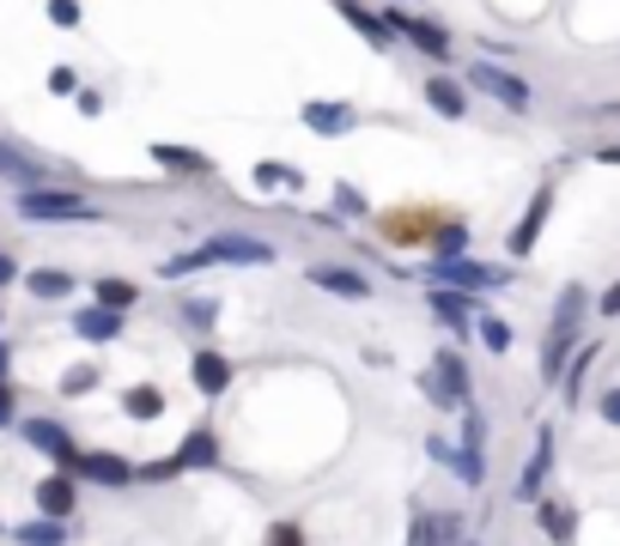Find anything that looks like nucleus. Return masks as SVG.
Instances as JSON below:
<instances>
[{
	"label": "nucleus",
	"instance_id": "7",
	"mask_svg": "<svg viewBox=\"0 0 620 546\" xmlns=\"http://www.w3.org/2000/svg\"><path fill=\"white\" fill-rule=\"evenodd\" d=\"M74 480H86V486H134V462L128 455H116V450H80V462H74Z\"/></svg>",
	"mask_w": 620,
	"mask_h": 546
},
{
	"label": "nucleus",
	"instance_id": "21",
	"mask_svg": "<svg viewBox=\"0 0 620 546\" xmlns=\"http://www.w3.org/2000/svg\"><path fill=\"white\" fill-rule=\"evenodd\" d=\"M341 19H347V25H353L359 37H365V43H377V49H390V43H396V31H390V19H383V13H365L359 0H341Z\"/></svg>",
	"mask_w": 620,
	"mask_h": 546
},
{
	"label": "nucleus",
	"instance_id": "43",
	"mask_svg": "<svg viewBox=\"0 0 620 546\" xmlns=\"http://www.w3.org/2000/svg\"><path fill=\"white\" fill-rule=\"evenodd\" d=\"M7 364H13V346H7V340H0V383H7Z\"/></svg>",
	"mask_w": 620,
	"mask_h": 546
},
{
	"label": "nucleus",
	"instance_id": "18",
	"mask_svg": "<svg viewBox=\"0 0 620 546\" xmlns=\"http://www.w3.org/2000/svg\"><path fill=\"white\" fill-rule=\"evenodd\" d=\"M304 128L323 134V140H341V134H353V110H347V104H323V98H311V104H304Z\"/></svg>",
	"mask_w": 620,
	"mask_h": 546
},
{
	"label": "nucleus",
	"instance_id": "19",
	"mask_svg": "<svg viewBox=\"0 0 620 546\" xmlns=\"http://www.w3.org/2000/svg\"><path fill=\"white\" fill-rule=\"evenodd\" d=\"M432 310L444 316L456 334H475V322L487 316V310H475V298H469V292H444V286H432Z\"/></svg>",
	"mask_w": 620,
	"mask_h": 546
},
{
	"label": "nucleus",
	"instance_id": "40",
	"mask_svg": "<svg viewBox=\"0 0 620 546\" xmlns=\"http://www.w3.org/2000/svg\"><path fill=\"white\" fill-rule=\"evenodd\" d=\"M596 310H602V316H620V286H608V292H602V304H596Z\"/></svg>",
	"mask_w": 620,
	"mask_h": 546
},
{
	"label": "nucleus",
	"instance_id": "36",
	"mask_svg": "<svg viewBox=\"0 0 620 546\" xmlns=\"http://www.w3.org/2000/svg\"><path fill=\"white\" fill-rule=\"evenodd\" d=\"M49 91H55V98H67V91H80V73H74V67H55V73H49Z\"/></svg>",
	"mask_w": 620,
	"mask_h": 546
},
{
	"label": "nucleus",
	"instance_id": "8",
	"mask_svg": "<svg viewBox=\"0 0 620 546\" xmlns=\"http://www.w3.org/2000/svg\"><path fill=\"white\" fill-rule=\"evenodd\" d=\"M469 86H475V91H487L493 104H505V110H529V86L511 73V67L475 61V67H469Z\"/></svg>",
	"mask_w": 620,
	"mask_h": 546
},
{
	"label": "nucleus",
	"instance_id": "6",
	"mask_svg": "<svg viewBox=\"0 0 620 546\" xmlns=\"http://www.w3.org/2000/svg\"><path fill=\"white\" fill-rule=\"evenodd\" d=\"M19 431H25L31 450H43L61 474L74 468V462H80V443H74V431H67L61 419H19Z\"/></svg>",
	"mask_w": 620,
	"mask_h": 546
},
{
	"label": "nucleus",
	"instance_id": "13",
	"mask_svg": "<svg viewBox=\"0 0 620 546\" xmlns=\"http://www.w3.org/2000/svg\"><path fill=\"white\" fill-rule=\"evenodd\" d=\"M548 213H554V182H541L536 201L523 207V219H517V231H511V255H529V249H536V237H541V225H548Z\"/></svg>",
	"mask_w": 620,
	"mask_h": 546
},
{
	"label": "nucleus",
	"instance_id": "4",
	"mask_svg": "<svg viewBox=\"0 0 620 546\" xmlns=\"http://www.w3.org/2000/svg\"><path fill=\"white\" fill-rule=\"evenodd\" d=\"M426 280H432V286H444V292H469V298H475V292H499L511 273L493 268V261H432V273H426Z\"/></svg>",
	"mask_w": 620,
	"mask_h": 546
},
{
	"label": "nucleus",
	"instance_id": "23",
	"mask_svg": "<svg viewBox=\"0 0 620 546\" xmlns=\"http://www.w3.org/2000/svg\"><path fill=\"white\" fill-rule=\"evenodd\" d=\"M74 334H80V340H116L122 334V316L104 310V304H92V310L74 316Z\"/></svg>",
	"mask_w": 620,
	"mask_h": 546
},
{
	"label": "nucleus",
	"instance_id": "42",
	"mask_svg": "<svg viewBox=\"0 0 620 546\" xmlns=\"http://www.w3.org/2000/svg\"><path fill=\"white\" fill-rule=\"evenodd\" d=\"M596 158H602V164H620V140H608V146H596Z\"/></svg>",
	"mask_w": 620,
	"mask_h": 546
},
{
	"label": "nucleus",
	"instance_id": "28",
	"mask_svg": "<svg viewBox=\"0 0 620 546\" xmlns=\"http://www.w3.org/2000/svg\"><path fill=\"white\" fill-rule=\"evenodd\" d=\"M25 286H31V298H67V292H74V273L37 268V273H25Z\"/></svg>",
	"mask_w": 620,
	"mask_h": 546
},
{
	"label": "nucleus",
	"instance_id": "37",
	"mask_svg": "<svg viewBox=\"0 0 620 546\" xmlns=\"http://www.w3.org/2000/svg\"><path fill=\"white\" fill-rule=\"evenodd\" d=\"M49 19L55 25H80V0H49Z\"/></svg>",
	"mask_w": 620,
	"mask_h": 546
},
{
	"label": "nucleus",
	"instance_id": "31",
	"mask_svg": "<svg viewBox=\"0 0 620 546\" xmlns=\"http://www.w3.org/2000/svg\"><path fill=\"white\" fill-rule=\"evenodd\" d=\"M256 182H262V189H280V182H286V189H298V170L292 164H274V158H268V164H256Z\"/></svg>",
	"mask_w": 620,
	"mask_h": 546
},
{
	"label": "nucleus",
	"instance_id": "1",
	"mask_svg": "<svg viewBox=\"0 0 620 546\" xmlns=\"http://www.w3.org/2000/svg\"><path fill=\"white\" fill-rule=\"evenodd\" d=\"M274 261V249L262 243V237H244V231H219V237H207L201 249H189V255H171L165 261V280H183V273H195V268H268Z\"/></svg>",
	"mask_w": 620,
	"mask_h": 546
},
{
	"label": "nucleus",
	"instance_id": "9",
	"mask_svg": "<svg viewBox=\"0 0 620 546\" xmlns=\"http://www.w3.org/2000/svg\"><path fill=\"white\" fill-rule=\"evenodd\" d=\"M0 182H13L19 195H31V189H49V164H43V158H31L25 146L0 140Z\"/></svg>",
	"mask_w": 620,
	"mask_h": 546
},
{
	"label": "nucleus",
	"instance_id": "32",
	"mask_svg": "<svg viewBox=\"0 0 620 546\" xmlns=\"http://www.w3.org/2000/svg\"><path fill=\"white\" fill-rule=\"evenodd\" d=\"M481 437H487V419H481L475 401H469L462 407V450H481Z\"/></svg>",
	"mask_w": 620,
	"mask_h": 546
},
{
	"label": "nucleus",
	"instance_id": "35",
	"mask_svg": "<svg viewBox=\"0 0 620 546\" xmlns=\"http://www.w3.org/2000/svg\"><path fill=\"white\" fill-rule=\"evenodd\" d=\"M268 546H304V528L298 522H274V528H268Z\"/></svg>",
	"mask_w": 620,
	"mask_h": 546
},
{
	"label": "nucleus",
	"instance_id": "16",
	"mask_svg": "<svg viewBox=\"0 0 620 546\" xmlns=\"http://www.w3.org/2000/svg\"><path fill=\"white\" fill-rule=\"evenodd\" d=\"M311 286L335 292V298H371V280L359 268H335V261H317L311 268Z\"/></svg>",
	"mask_w": 620,
	"mask_h": 546
},
{
	"label": "nucleus",
	"instance_id": "3",
	"mask_svg": "<svg viewBox=\"0 0 620 546\" xmlns=\"http://www.w3.org/2000/svg\"><path fill=\"white\" fill-rule=\"evenodd\" d=\"M19 219H37V225H98V207L86 195H67V189H31V195H19Z\"/></svg>",
	"mask_w": 620,
	"mask_h": 546
},
{
	"label": "nucleus",
	"instance_id": "5",
	"mask_svg": "<svg viewBox=\"0 0 620 546\" xmlns=\"http://www.w3.org/2000/svg\"><path fill=\"white\" fill-rule=\"evenodd\" d=\"M420 389H426V401L432 407H469V371H462V352H438L432 359V371L420 377Z\"/></svg>",
	"mask_w": 620,
	"mask_h": 546
},
{
	"label": "nucleus",
	"instance_id": "41",
	"mask_svg": "<svg viewBox=\"0 0 620 546\" xmlns=\"http://www.w3.org/2000/svg\"><path fill=\"white\" fill-rule=\"evenodd\" d=\"M13 280H19V261H13V255H0V286H13Z\"/></svg>",
	"mask_w": 620,
	"mask_h": 546
},
{
	"label": "nucleus",
	"instance_id": "30",
	"mask_svg": "<svg viewBox=\"0 0 620 546\" xmlns=\"http://www.w3.org/2000/svg\"><path fill=\"white\" fill-rule=\"evenodd\" d=\"M481 346L487 352H511V322H505V316H481Z\"/></svg>",
	"mask_w": 620,
	"mask_h": 546
},
{
	"label": "nucleus",
	"instance_id": "2",
	"mask_svg": "<svg viewBox=\"0 0 620 546\" xmlns=\"http://www.w3.org/2000/svg\"><path fill=\"white\" fill-rule=\"evenodd\" d=\"M584 310H590V292L572 280V286L560 292V304H554V322H548V346H541V377H548V383L566 377V352L578 346V334H584Z\"/></svg>",
	"mask_w": 620,
	"mask_h": 546
},
{
	"label": "nucleus",
	"instance_id": "20",
	"mask_svg": "<svg viewBox=\"0 0 620 546\" xmlns=\"http://www.w3.org/2000/svg\"><path fill=\"white\" fill-rule=\"evenodd\" d=\"M426 104H432L444 122H462V116H469V91H462L456 79L438 73V79H426Z\"/></svg>",
	"mask_w": 620,
	"mask_h": 546
},
{
	"label": "nucleus",
	"instance_id": "29",
	"mask_svg": "<svg viewBox=\"0 0 620 546\" xmlns=\"http://www.w3.org/2000/svg\"><path fill=\"white\" fill-rule=\"evenodd\" d=\"M177 322H183V328H195V334H207V328H219V304H213V298H183Z\"/></svg>",
	"mask_w": 620,
	"mask_h": 546
},
{
	"label": "nucleus",
	"instance_id": "14",
	"mask_svg": "<svg viewBox=\"0 0 620 546\" xmlns=\"http://www.w3.org/2000/svg\"><path fill=\"white\" fill-rule=\"evenodd\" d=\"M426 450H432L438 462H444V468H450V474H456V480H462V486H475V492H481V486H487V455H481V450H450L444 437H432V443H426Z\"/></svg>",
	"mask_w": 620,
	"mask_h": 546
},
{
	"label": "nucleus",
	"instance_id": "15",
	"mask_svg": "<svg viewBox=\"0 0 620 546\" xmlns=\"http://www.w3.org/2000/svg\"><path fill=\"white\" fill-rule=\"evenodd\" d=\"M37 510L55 522H67L74 510H80V486H74V474H49V480H37Z\"/></svg>",
	"mask_w": 620,
	"mask_h": 546
},
{
	"label": "nucleus",
	"instance_id": "22",
	"mask_svg": "<svg viewBox=\"0 0 620 546\" xmlns=\"http://www.w3.org/2000/svg\"><path fill=\"white\" fill-rule=\"evenodd\" d=\"M536 522H541V534H548L554 546H572V534H578L572 504H554V498H541V504H536Z\"/></svg>",
	"mask_w": 620,
	"mask_h": 546
},
{
	"label": "nucleus",
	"instance_id": "12",
	"mask_svg": "<svg viewBox=\"0 0 620 546\" xmlns=\"http://www.w3.org/2000/svg\"><path fill=\"white\" fill-rule=\"evenodd\" d=\"M383 19H390V31H408V43L420 55H432V61H444L450 55V31L438 25V19H402V13H383Z\"/></svg>",
	"mask_w": 620,
	"mask_h": 546
},
{
	"label": "nucleus",
	"instance_id": "33",
	"mask_svg": "<svg viewBox=\"0 0 620 546\" xmlns=\"http://www.w3.org/2000/svg\"><path fill=\"white\" fill-rule=\"evenodd\" d=\"M92 389H98L92 364H80V371H67V377H61V395H92Z\"/></svg>",
	"mask_w": 620,
	"mask_h": 546
},
{
	"label": "nucleus",
	"instance_id": "27",
	"mask_svg": "<svg viewBox=\"0 0 620 546\" xmlns=\"http://www.w3.org/2000/svg\"><path fill=\"white\" fill-rule=\"evenodd\" d=\"M98 304H104V310H134V304H140V286H134V280H110V273H104V280H98Z\"/></svg>",
	"mask_w": 620,
	"mask_h": 546
},
{
	"label": "nucleus",
	"instance_id": "39",
	"mask_svg": "<svg viewBox=\"0 0 620 546\" xmlns=\"http://www.w3.org/2000/svg\"><path fill=\"white\" fill-rule=\"evenodd\" d=\"M602 419H608V425H620V389L602 395Z\"/></svg>",
	"mask_w": 620,
	"mask_h": 546
},
{
	"label": "nucleus",
	"instance_id": "26",
	"mask_svg": "<svg viewBox=\"0 0 620 546\" xmlns=\"http://www.w3.org/2000/svg\"><path fill=\"white\" fill-rule=\"evenodd\" d=\"M13 541H19V546H61V541H67V522H55V516L19 522V528H13Z\"/></svg>",
	"mask_w": 620,
	"mask_h": 546
},
{
	"label": "nucleus",
	"instance_id": "24",
	"mask_svg": "<svg viewBox=\"0 0 620 546\" xmlns=\"http://www.w3.org/2000/svg\"><path fill=\"white\" fill-rule=\"evenodd\" d=\"M122 413L140 419V425H146V419H159V413H165V389H153V383H134V389L122 395Z\"/></svg>",
	"mask_w": 620,
	"mask_h": 546
},
{
	"label": "nucleus",
	"instance_id": "25",
	"mask_svg": "<svg viewBox=\"0 0 620 546\" xmlns=\"http://www.w3.org/2000/svg\"><path fill=\"white\" fill-rule=\"evenodd\" d=\"M153 164H165V170H189V177H207V170H213L201 152H189V146H171V140L153 146Z\"/></svg>",
	"mask_w": 620,
	"mask_h": 546
},
{
	"label": "nucleus",
	"instance_id": "10",
	"mask_svg": "<svg viewBox=\"0 0 620 546\" xmlns=\"http://www.w3.org/2000/svg\"><path fill=\"white\" fill-rule=\"evenodd\" d=\"M554 474V431L541 425L536 431V455H529V468L517 474V504H541V486Z\"/></svg>",
	"mask_w": 620,
	"mask_h": 546
},
{
	"label": "nucleus",
	"instance_id": "11",
	"mask_svg": "<svg viewBox=\"0 0 620 546\" xmlns=\"http://www.w3.org/2000/svg\"><path fill=\"white\" fill-rule=\"evenodd\" d=\"M189 377H195V389L207 395V401H219V395L232 389V359L213 352V346H201L195 359H189Z\"/></svg>",
	"mask_w": 620,
	"mask_h": 546
},
{
	"label": "nucleus",
	"instance_id": "34",
	"mask_svg": "<svg viewBox=\"0 0 620 546\" xmlns=\"http://www.w3.org/2000/svg\"><path fill=\"white\" fill-rule=\"evenodd\" d=\"M462 243H469V231H462V225H444V231H438V261H456Z\"/></svg>",
	"mask_w": 620,
	"mask_h": 546
},
{
	"label": "nucleus",
	"instance_id": "38",
	"mask_svg": "<svg viewBox=\"0 0 620 546\" xmlns=\"http://www.w3.org/2000/svg\"><path fill=\"white\" fill-rule=\"evenodd\" d=\"M13 413H19V395L13 383H0V425H13Z\"/></svg>",
	"mask_w": 620,
	"mask_h": 546
},
{
	"label": "nucleus",
	"instance_id": "17",
	"mask_svg": "<svg viewBox=\"0 0 620 546\" xmlns=\"http://www.w3.org/2000/svg\"><path fill=\"white\" fill-rule=\"evenodd\" d=\"M171 468H177V474H189V468H219V437H213L207 425H195L183 443H177Z\"/></svg>",
	"mask_w": 620,
	"mask_h": 546
}]
</instances>
